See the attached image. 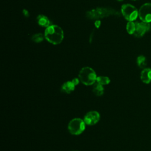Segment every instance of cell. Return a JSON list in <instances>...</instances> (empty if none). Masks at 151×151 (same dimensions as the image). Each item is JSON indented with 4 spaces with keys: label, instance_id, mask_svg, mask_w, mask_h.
<instances>
[{
    "label": "cell",
    "instance_id": "6da1fadb",
    "mask_svg": "<svg viewBox=\"0 0 151 151\" xmlns=\"http://www.w3.org/2000/svg\"><path fill=\"white\" fill-rule=\"evenodd\" d=\"M44 36L50 43L57 45L62 42L64 38V32L59 26L51 25L45 29Z\"/></svg>",
    "mask_w": 151,
    "mask_h": 151
},
{
    "label": "cell",
    "instance_id": "7a4b0ae2",
    "mask_svg": "<svg viewBox=\"0 0 151 151\" xmlns=\"http://www.w3.org/2000/svg\"><path fill=\"white\" fill-rule=\"evenodd\" d=\"M97 75L94 70L89 67H84L81 69L78 74L80 81L86 86L93 85L97 79Z\"/></svg>",
    "mask_w": 151,
    "mask_h": 151
},
{
    "label": "cell",
    "instance_id": "3957f363",
    "mask_svg": "<svg viewBox=\"0 0 151 151\" xmlns=\"http://www.w3.org/2000/svg\"><path fill=\"white\" fill-rule=\"evenodd\" d=\"M86 123L84 120L80 118L72 119L68 124L69 132L73 135H79L81 134L86 128Z\"/></svg>",
    "mask_w": 151,
    "mask_h": 151
},
{
    "label": "cell",
    "instance_id": "277c9868",
    "mask_svg": "<svg viewBox=\"0 0 151 151\" xmlns=\"http://www.w3.org/2000/svg\"><path fill=\"white\" fill-rule=\"evenodd\" d=\"M121 11L124 18L128 21H133L139 17V11L135 6L129 4H123Z\"/></svg>",
    "mask_w": 151,
    "mask_h": 151
},
{
    "label": "cell",
    "instance_id": "5b68a950",
    "mask_svg": "<svg viewBox=\"0 0 151 151\" xmlns=\"http://www.w3.org/2000/svg\"><path fill=\"white\" fill-rule=\"evenodd\" d=\"M139 17L143 22H151V3H145L140 6Z\"/></svg>",
    "mask_w": 151,
    "mask_h": 151
},
{
    "label": "cell",
    "instance_id": "8992f818",
    "mask_svg": "<svg viewBox=\"0 0 151 151\" xmlns=\"http://www.w3.org/2000/svg\"><path fill=\"white\" fill-rule=\"evenodd\" d=\"M151 26L150 23L145 22H135V30L133 35L137 38L143 37L146 32L150 29Z\"/></svg>",
    "mask_w": 151,
    "mask_h": 151
},
{
    "label": "cell",
    "instance_id": "52a82bcc",
    "mask_svg": "<svg viewBox=\"0 0 151 151\" xmlns=\"http://www.w3.org/2000/svg\"><path fill=\"white\" fill-rule=\"evenodd\" d=\"M100 119V113L97 111H90L86 114L84 117V121L86 124L94 125L99 122Z\"/></svg>",
    "mask_w": 151,
    "mask_h": 151
},
{
    "label": "cell",
    "instance_id": "ba28073f",
    "mask_svg": "<svg viewBox=\"0 0 151 151\" xmlns=\"http://www.w3.org/2000/svg\"><path fill=\"white\" fill-rule=\"evenodd\" d=\"M140 78L144 83H150L151 82V68H144L141 72Z\"/></svg>",
    "mask_w": 151,
    "mask_h": 151
},
{
    "label": "cell",
    "instance_id": "9c48e42d",
    "mask_svg": "<svg viewBox=\"0 0 151 151\" xmlns=\"http://www.w3.org/2000/svg\"><path fill=\"white\" fill-rule=\"evenodd\" d=\"M75 85L72 81H67L64 83L61 86V91L65 93L70 94L75 88Z\"/></svg>",
    "mask_w": 151,
    "mask_h": 151
},
{
    "label": "cell",
    "instance_id": "30bf717a",
    "mask_svg": "<svg viewBox=\"0 0 151 151\" xmlns=\"http://www.w3.org/2000/svg\"><path fill=\"white\" fill-rule=\"evenodd\" d=\"M37 21L38 25L41 27L47 28L50 25V21L47 17L40 14L37 17Z\"/></svg>",
    "mask_w": 151,
    "mask_h": 151
},
{
    "label": "cell",
    "instance_id": "8fae6325",
    "mask_svg": "<svg viewBox=\"0 0 151 151\" xmlns=\"http://www.w3.org/2000/svg\"><path fill=\"white\" fill-rule=\"evenodd\" d=\"M104 91V87H103V85L97 82L93 84V92L95 95L97 96H101L103 94Z\"/></svg>",
    "mask_w": 151,
    "mask_h": 151
},
{
    "label": "cell",
    "instance_id": "7c38bea8",
    "mask_svg": "<svg viewBox=\"0 0 151 151\" xmlns=\"http://www.w3.org/2000/svg\"><path fill=\"white\" fill-rule=\"evenodd\" d=\"M137 65L141 68H145L147 65V60L144 55H139L137 58Z\"/></svg>",
    "mask_w": 151,
    "mask_h": 151
},
{
    "label": "cell",
    "instance_id": "4fadbf2b",
    "mask_svg": "<svg viewBox=\"0 0 151 151\" xmlns=\"http://www.w3.org/2000/svg\"><path fill=\"white\" fill-rule=\"evenodd\" d=\"M96 82L103 86V85L109 84L110 82V80L109 77H108L100 76H99L97 77Z\"/></svg>",
    "mask_w": 151,
    "mask_h": 151
},
{
    "label": "cell",
    "instance_id": "5bb4252c",
    "mask_svg": "<svg viewBox=\"0 0 151 151\" xmlns=\"http://www.w3.org/2000/svg\"><path fill=\"white\" fill-rule=\"evenodd\" d=\"M126 30L129 34H133L135 30V22L129 21L126 25Z\"/></svg>",
    "mask_w": 151,
    "mask_h": 151
},
{
    "label": "cell",
    "instance_id": "9a60e30c",
    "mask_svg": "<svg viewBox=\"0 0 151 151\" xmlns=\"http://www.w3.org/2000/svg\"><path fill=\"white\" fill-rule=\"evenodd\" d=\"M44 38H45V36L42 34L37 33V34H34L32 37V40L35 42L39 43V42H41V41H42Z\"/></svg>",
    "mask_w": 151,
    "mask_h": 151
},
{
    "label": "cell",
    "instance_id": "2e32d148",
    "mask_svg": "<svg viewBox=\"0 0 151 151\" xmlns=\"http://www.w3.org/2000/svg\"><path fill=\"white\" fill-rule=\"evenodd\" d=\"M71 81H72V82L74 83V84L75 86H77V84H78L79 81H80V80H79V78H73Z\"/></svg>",
    "mask_w": 151,
    "mask_h": 151
},
{
    "label": "cell",
    "instance_id": "e0dca14e",
    "mask_svg": "<svg viewBox=\"0 0 151 151\" xmlns=\"http://www.w3.org/2000/svg\"><path fill=\"white\" fill-rule=\"evenodd\" d=\"M23 14H24V15L25 17H28V16H29V12H28V11L27 10H26V9H24V10H23Z\"/></svg>",
    "mask_w": 151,
    "mask_h": 151
},
{
    "label": "cell",
    "instance_id": "ac0fdd59",
    "mask_svg": "<svg viewBox=\"0 0 151 151\" xmlns=\"http://www.w3.org/2000/svg\"><path fill=\"white\" fill-rule=\"evenodd\" d=\"M71 151H79V150H72Z\"/></svg>",
    "mask_w": 151,
    "mask_h": 151
},
{
    "label": "cell",
    "instance_id": "d6986e66",
    "mask_svg": "<svg viewBox=\"0 0 151 151\" xmlns=\"http://www.w3.org/2000/svg\"><path fill=\"white\" fill-rule=\"evenodd\" d=\"M117 1H123V0H117Z\"/></svg>",
    "mask_w": 151,
    "mask_h": 151
},
{
    "label": "cell",
    "instance_id": "ffe728a7",
    "mask_svg": "<svg viewBox=\"0 0 151 151\" xmlns=\"http://www.w3.org/2000/svg\"><path fill=\"white\" fill-rule=\"evenodd\" d=\"M134 1H135V0H134Z\"/></svg>",
    "mask_w": 151,
    "mask_h": 151
}]
</instances>
